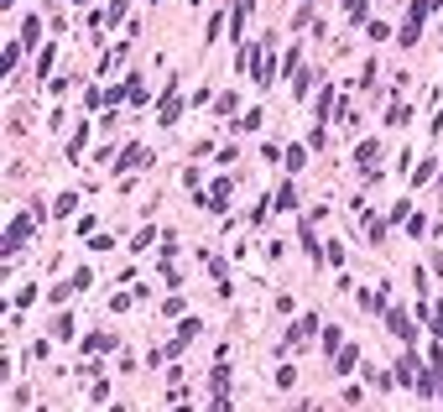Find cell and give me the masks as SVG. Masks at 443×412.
<instances>
[{"label": "cell", "instance_id": "cell-1", "mask_svg": "<svg viewBox=\"0 0 443 412\" xmlns=\"http://www.w3.org/2000/svg\"><path fill=\"white\" fill-rule=\"evenodd\" d=\"M313 329H318V318H297V324L287 329V350H292V344H303V340H308Z\"/></svg>", "mask_w": 443, "mask_h": 412}, {"label": "cell", "instance_id": "cell-2", "mask_svg": "<svg viewBox=\"0 0 443 412\" xmlns=\"http://www.w3.org/2000/svg\"><path fill=\"white\" fill-rule=\"evenodd\" d=\"M26 230H32V224H26V219H16L11 230H6V251H21V246H26Z\"/></svg>", "mask_w": 443, "mask_h": 412}]
</instances>
